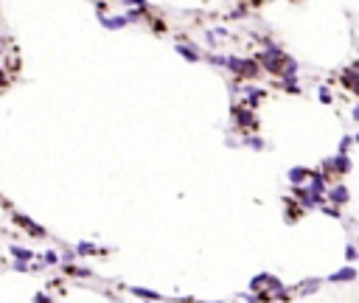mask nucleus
I'll return each instance as SVG.
<instances>
[{"mask_svg":"<svg viewBox=\"0 0 359 303\" xmlns=\"http://www.w3.org/2000/svg\"><path fill=\"white\" fill-rule=\"evenodd\" d=\"M256 59H258V65H261V70H264V73H269V76L278 79L289 56L280 51V45H278V42H272V45H267V48H261Z\"/></svg>","mask_w":359,"mask_h":303,"instance_id":"f257e3e1","label":"nucleus"},{"mask_svg":"<svg viewBox=\"0 0 359 303\" xmlns=\"http://www.w3.org/2000/svg\"><path fill=\"white\" fill-rule=\"evenodd\" d=\"M224 70H230L239 81H241V79H244V81H256V79L264 73L261 65H258V59H247V56H227Z\"/></svg>","mask_w":359,"mask_h":303,"instance_id":"f03ea898","label":"nucleus"},{"mask_svg":"<svg viewBox=\"0 0 359 303\" xmlns=\"http://www.w3.org/2000/svg\"><path fill=\"white\" fill-rule=\"evenodd\" d=\"M230 118H233L236 129H241L244 135L258 132V126H261V121H258V112H256V110H250L244 101H241V104H233V107H230Z\"/></svg>","mask_w":359,"mask_h":303,"instance_id":"7ed1b4c3","label":"nucleus"},{"mask_svg":"<svg viewBox=\"0 0 359 303\" xmlns=\"http://www.w3.org/2000/svg\"><path fill=\"white\" fill-rule=\"evenodd\" d=\"M351 166L354 163H351L348 155H331L320 163V171H323L325 177H345V174H351Z\"/></svg>","mask_w":359,"mask_h":303,"instance_id":"20e7f679","label":"nucleus"},{"mask_svg":"<svg viewBox=\"0 0 359 303\" xmlns=\"http://www.w3.org/2000/svg\"><path fill=\"white\" fill-rule=\"evenodd\" d=\"M325 202H328V205H334V208H345L348 202H351V191H348L345 182H334V185H328V191H325Z\"/></svg>","mask_w":359,"mask_h":303,"instance_id":"39448f33","label":"nucleus"},{"mask_svg":"<svg viewBox=\"0 0 359 303\" xmlns=\"http://www.w3.org/2000/svg\"><path fill=\"white\" fill-rule=\"evenodd\" d=\"M339 84L348 90V93H354V96H359V62H354V65H348L342 73H339Z\"/></svg>","mask_w":359,"mask_h":303,"instance_id":"423d86ee","label":"nucleus"},{"mask_svg":"<svg viewBox=\"0 0 359 303\" xmlns=\"http://www.w3.org/2000/svg\"><path fill=\"white\" fill-rule=\"evenodd\" d=\"M239 93L244 96V104L250 110H258V104L267 99V90L264 87H256V84H247V87H239Z\"/></svg>","mask_w":359,"mask_h":303,"instance_id":"0eeeda50","label":"nucleus"},{"mask_svg":"<svg viewBox=\"0 0 359 303\" xmlns=\"http://www.w3.org/2000/svg\"><path fill=\"white\" fill-rule=\"evenodd\" d=\"M99 22H101V28H107V31H121L126 25H132L129 17H126V11L123 14H99Z\"/></svg>","mask_w":359,"mask_h":303,"instance_id":"6e6552de","label":"nucleus"},{"mask_svg":"<svg viewBox=\"0 0 359 303\" xmlns=\"http://www.w3.org/2000/svg\"><path fill=\"white\" fill-rule=\"evenodd\" d=\"M292 197H295V202L300 205L303 211H314L317 208V202H314V197L309 194L306 185H292Z\"/></svg>","mask_w":359,"mask_h":303,"instance_id":"1a4fd4ad","label":"nucleus"},{"mask_svg":"<svg viewBox=\"0 0 359 303\" xmlns=\"http://www.w3.org/2000/svg\"><path fill=\"white\" fill-rule=\"evenodd\" d=\"M14 222L20 224V227H22V230H25L28 236H37V239H45V227H40L37 222H31L28 216H22V213H14Z\"/></svg>","mask_w":359,"mask_h":303,"instance_id":"9d476101","label":"nucleus"},{"mask_svg":"<svg viewBox=\"0 0 359 303\" xmlns=\"http://www.w3.org/2000/svg\"><path fill=\"white\" fill-rule=\"evenodd\" d=\"M280 283L275 275H256V278L250 281V289L253 292H261V289H278Z\"/></svg>","mask_w":359,"mask_h":303,"instance_id":"9b49d317","label":"nucleus"},{"mask_svg":"<svg viewBox=\"0 0 359 303\" xmlns=\"http://www.w3.org/2000/svg\"><path fill=\"white\" fill-rule=\"evenodd\" d=\"M278 90H283V93H292V96H300L303 87H300V81H298V76H283L278 79V81H272Z\"/></svg>","mask_w":359,"mask_h":303,"instance_id":"f8f14e48","label":"nucleus"},{"mask_svg":"<svg viewBox=\"0 0 359 303\" xmlns=\"http://www.w3.org/2000/svg\"><path fill=\"white\" fill-rule=\"evenodd\" d=\"M309 171H312V168H306V166H292L289 171H286V180H289V185H306V180H309Z\"/></svg>","mask_w":359,"mask_h":303,"instance_id":"ddd939ff","label":"nucleus"},{"mask_svg":"<svg viewBox=\"0 0 359 303\" xmlns=\"http://www.w3.org/2000/svg\"><path fill=\"white\" fill-rule=\"evenodd\" d=\"M177 54L182 56L185 62H191V65H194V62H202V54L194 48V45H188V42H177Z\"/></svg>","mask_w":359,"mask_h":303,"instance_id":"4468645a","label":"nucleus"},{"mask_svg":"<svg viewBox=\"0 0 359 303\" xmlns=\"http://www.w3.org/2000/svg\"><path fill=\"white\" fill-rule=\"evenodd\" d=\"M241 146H244V149H253V152H264V149H267V141L258 132H253V135H244V138H241Z\"/></svg>","mask_w":359,"mask_h":303,"instance_id":"2eb2a0df","label":"nucleus"},{"mask_svg":"<svg viewBox=\"0 0 359 303\" xmlns=\"http://www.w3.org/2000/svg\"><path fill=\"white\" fill-rule=\"evenodd\" d=\"M73 253H76V256H81V258H90V256H101V253H104V247L90 244V242H79V244L73 247Z\"/></svg>","mask_w":359,"mask_h":303,"instance_id":"dca6fc26","label":"nucleus"},{"mask_svg":"<svg viewBox=\"0 0 359 303\" xmlns=\"http://www.w3.org/2000/svg\"><path fill=\"white\" fill-rule=\"evenodd\" d=\"M354 278H357V269L354 267H342V269H337V272L328 275L331 283H348V281H354Z\"/></svg>","mask_w":359,"mask_h":303,"instance_id":"f3484780","label":"nucleus"},{"mask_svg":"<svg viewBox=\"0 0 359 303\" xmlns=\"http://www.w3.org/2000/svg\"><path fill=\"white\" fill-rule=\"evenodd\" d=\"M11 256L17 258V261H34V250H28V247H20V244H11Z\"/></svg>","mask_w":359,"mask_h":303,"instance_id":"a211bd4d","label":"nucleus"},{"mask_svg":"<svg viewBox=\"0 0 359 303\" xmlns=\"http://www.w3.org/2000/svg\"><path fill=\"white\" fill-rule=\"evenodd\" d=\"M351 146H354V135H342L334 155H348V152H351Z\"/></svg>","mask_w":359,"mask_h":303,"instance_id":"6ab92c4d","label":"nucleus"},{"mask_svg":"<svg viewBox=\"0 0 359 303\" xmlns=\"http://www.w3.org/2000/svg\"><path fill=\"white\" fill-rule=\"evenodd\" d=\"M298 70H300V65H298V62H295V59H286V65H283V70H280V76L278 79H283V76H298Z\"/></svg>","mask_w":359,"mask_h":303,"instance_id":"aec40b11","label":"nucleus"},{"mask_svg":"<svg viewBox=\"0 0 359 303\" xmlns=\"http://www.w3.org/2000/svg\"><path fill=\"white\" fill-rule=\"evenodd\" d=\"M317 99L323 101V104H334V96H331L328 84H320V87H317Z\"/></svg>","mask_w":359,"mask_h":303,"instance_id":"412c9836","label":"nucleus"},{"mask_svg":"<svg viewBox=\"0 0 359 303\" xmlns=\"http://www.w3.org/2000/svg\"><path fill=\"white\" fill-rule=\"evenodd\" d=\"M357 258H359V247L354 244V242H348V244H345V261H348V264H354Z\"/></svg>","mask_w":359,"mask_h":303,"instance_id":"4be33fe9","label":"nucleus"},{"mask_svg":"<svg viewBox=\"0 0 359 303\" xmlns=\"http://www.w3.org/2000/svg\"><path fill=\"white\" fill-rule=\"evenodd\" d=\"M208 62H211L213 67H224V65H227V56H224V54H216V51H211V54H208Z\"/></svg>","mask_w":359,"mask_h":303,"instance_id":"5701e85b","label":"nucleus"},{"mask_svg":"<svg viewBox=\"0 0 359 303\" xmlns=\"http://www.w3.org/2000/svg\"><path fill=\"white\" fill-rule=\"evenodd\" d=\"M317 286H320V281L309 278V281H303V283H300V292H303V295H312V292H317Z\"/></svg>","mask_w":359,"mask_h":303,"instance_id":"b1692460","label":"nucleus"},{"mask_svg":"<svg viewBox=\"0 0 359 303\" xmlns=\"http://www.w3.org/2000/svg\"><path fill=\"white\" fill-rule=\"evenodd\" d=\"M320 213H325V216H331V219H339V208H334V205H328V202H323L320 208H317Z\"/></svg>","mask_w":359,"mask_h":303,"instance_id":"393cba45","label":"nucleus"},{"mask_svg":"<svg viewBox=\"0 0 359 303\" xmlns=\"http://www.w3.org/2000/svg\"><path fill=\"white\" fill-rule=\"evenodd\" d=\"M42 261L48 264V267H56V264H59V253H56V250H45Z\"/></svg>","mask_w":359,"mask_h":303,"instance_id":"a878e982","label":"nucleus"},{"mask_svg":"<svg viewBox=\"0 0 359 303\" xmlns=\"http://www.w3.org/2000/svg\"><path fill=\"white\" fill-rule=\"evenodd\" d=\"M123 6H126V9H149L146 0H123Z\"/></svg>","mask_w":359,"mask_h":303,"instance_id":"bb28decb","label":"nucleus"},{"mask_svg":"<svg viewBox=\"0 0 359 303\" xmlns=\"http://www.w3.org/2000/svg\"><path fill=\"white\" fill-rule=\"evenodd\" d=\"M132 292H135V295H140V298H149V301H155V298H157L155 292H149V289H132Z\"/></svg>","mask_w":359,"mask_h":303,"instance_id":"cd10ccee","label":"nucleus"},{"mask_svg":"<svg viewBox=\"0 0 359 303\" xmlns=\"http://www.w3.org/2000/svg\"><path fill=\"white\" fill-rule=\"evenodd\" d=\"M6 84H9V73H6V70L0 67V90L6 87Z\"/></svg>","mask_w":359,"mask_h":303,"instance_id":"c85d7f7f","label":"nucleus"},{"mask_svg":"<svg viewBox=\"0 0 359 303\" xmlns=\"http://www.w3.org/2000/svg\"><path fill=\"white\" fill-rule=\"evenodd\" d=\"M34 303H51V298H48V295H42V292H40V295H34Z\"/></svg>","mask_w":359,"mask_h":303,"instance_id":"c756f323","label":"nucleus"},{"mask_svg":"<svg viewBox=\"0 0 359 303\" xmlns=\"http://www.w3.org/2000/svg\"><path fill=\"white\" fill-rule=\"evenodd\" d=\"M152 25H155V31H163V28H166V22H163V20H155Z\"/></svg>","mask_w":359,"mask_h":303,"instance_id":"7c9ffc66","label":"nucleus"},{"mask_svg":"<svg viewBox=\"0 0 359 303\" xmlns=\"http://www.w3.org/2000/svg\"><path fill=\"white\" fill-rule=\"evenodd\" d=\"M351 118H354V121L359 123V104H357V107H354V110H351Z\"/></svg>","mask_w":359,"mask_h":303,"instance_id":"2f4dec72","label":"nucleus"},{"mask_svg":"<svg viewBox=\"0 0 359 303\" xmlns=\"http://www.w3.org/2000/svg\"><path fill=\"white\" fill-rule=\"evenodd\" d=\"M354 143H359V129H357V135H354Z\"/></svg>","mask_w":359,"mask_h":303,"instance_id":"473e14b6","label":"nucleus"},{"mask_svg":"<svg viewBox=\"0 0 359 303\" xmlns=\"http://www.w3.org/2000/svg\"><path fill=\"white\" fill-rule=\"evenodd\" d=\"M0 54H3V45H0Z\"/></svg>","mask_w":359,"mask_h":303,"instance_id":"72a5a7b5","label":"nucleus"},{"mask_svg":"<svg viewBox=\"0 0 359 303\" xmlns=\"http://www.w3.org/2000/svg\"><path fill=\"white\" fill-rule=\"evenodd\" d=\"M93 3H99V0H93Z\"/></svg>","mask_w":359,"mask_h":303,"instance_id":"f704fd0d","label":"nucleus"},{"mask_svg":"<svg viewBox=\"0 0 359 303\" xmlns=\"http://www.w3.org/2000/svg\"><path fill=\"white\" fill-rule=\"evenodd\" d=\"M357 261H359V258H357Z\"/></svg>","mask_w":359,"mask_h":303,"instance_id":"c9c22d12","label":"nucleus"}]
</instances>
